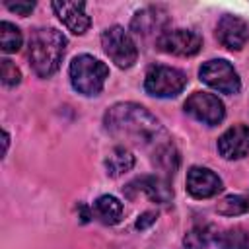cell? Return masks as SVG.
I'll list each match as a JSON object with an SVG mask.
<instances>
[{"label":"cell","instance_id":"obj_24","mask_svg":"<svg viewBox=\"0 0 249 249\" xmlns=\"http://www.w3.org/2000/svg\"><path fill=\"white\" fill-rule=\"evenodd\" d=\"M156 218H158L156 212H144L142 216H138V220H136V228H138V230H146L148 226H152V224L156 222Z\"/></svg>","mask_w":249,"mask_h":249},{"label":"cell","instance_id":"obj_5","mask_svg":"<svg viewBox=\"0 0 249 249\" xmlns=\"http://www.w3.org/2000/svg\"><path fill=\"white\" fill-rule=\"evenodd\" d=\"M101 47L119 68H130L138 58V47L132 35L121 25H111L101 33Z\"/></svg>","mask_w":249,"mask_h":249},{"label":"cell","instance_id":"obj_1","mask_svg":"<svg viewBox=\"0 0 249 249\" xmlns=\"http://www.w3.org/2000/svg\"><path fill=\"white\" fill-rule=\"evenodd\" d=\"M103 124L113 138L126 140L134 146L152 148V152L169 142V136L156 115L132 101L111 105L105 111Z\"/></svg>","mask_w":249,"mask_h":249},{"label":"cell","instance_id":"obj_20","mask_svg":"<svg viewBox=\"0 0 249 249\" xmlns=\"http://www.w3.org/2000/svg\"><path fill=\"white\" fill-rule=\"evenodd\" d=\"M216 212L222 216H241L249 212V198L241 195H228L216 204Z\"/></svg>","mask_w":249,"mask_h":249},{"label":"cell","instance_id":"obj_13","mask_svg":"<svg viewBox=\"0 0 249 249\" xmlns=\"http://www.w3.org/2000/svg\"><path fill=\"white\" fill-rule=\"evenodd\" d=\"M220 156L224 160H241L249 154V126L233 124L230 126L216 144Z\"/></svg>","mask_w":249,"mask_h":249},{"label":"cell","instance_id":"obj_10","mask_svg":"<svg viewBox=\"0 0 249 249\" xmlns=\"http://www.w3.org/2000/svg\"><path fill=\"white\" fill-rule=\"evenodd\" d=\"M124 195L128 198H136L138 195H146L152 202L167 204L173 198V189L169 187L167 179H163L160 175H142L124 187Z\"/></svg>","mask_w":249,"mask_h":249},{"label":"cell","instance_id":"obj_19","mask_svg":"<svg viewBox=\"0 0 249 249\" xmlns=\"http://www.w3.org/2000/svg\"><path fill=\"white\" fill-rule=\"evenodd\" d=\"M214 239H216L214 228L210 224H198V226H195L193 230L187 231V235L183 237V245L187 249H202Z\"/></svg>","mask_w":249,"mask_h":249},{"label":"cell","instance_id":"obj_12","mask_svg":"<svg viewBox=\"0 0 249 249\" xmlns=\"http://www.w3.org/2000/svg\"><path fill=\"white\" fill-rule=\"evenodd\" d=\"M216 39L230 51H241L249 39V25L233 14H224L216 25Z\"/></svg>","mask_w":249,"mask_h":249},{"label":"cell","instance_id":"obj_3","mask_svg":"<svg viewBox=\"0 0 249 249\" xmlns=\"http://www.w3.org/2000/svg\"><path fill=\"white\" fill-rule=\"evenodd\" d=\"M72 88L82 95H97L101 93L105 80L109 78V68L105 62L91 54H78L72 58L68 68Z\"/></svg>","mask_w":249,"mask_h":249},{"label":"cell","instance_id":"obj_21","mask_svg":"<svg viewBox=\"0 0 249 249\" xmlns=\"http://www.w3.org/2000/svg\"><path fill=\"white\" fill-rule=\"evenodd\" d=\"M21 43H23L21 31L10 21H2L0 23V45H2V51L4 53H18L21 49Z\"/></svg>","mask_w":249,"mask_h":249},{"label":"cell","instance_id":"obj_15","mask_svg":"<svg viewBox=\"0 0 249 249\" xmlns=\"http://www.w3.org/2000/svg\"><path fill=\"white\" fill-rule=\"evenodd\" d=\"M123 212H124L123 202L113 195H101L91 206V216H95L105 226L119 224L123 218Z\"/></svg>","mask_w":249,"mask_h":249},{"label":"cell","instance_id":"obj_9","mask_svg":"<svg viewBox=\"0 0 249 249\" xmlns=\"http://www.w3.org/2000/svg\"><path fill=\"white\" fill-rule=\"evenodd\" d=\"M156 47L173 56H195L202 47V37L191 29H167L156 41Z\"/></svg>","mask_w":249,"mask_h":249},{"label":"cell","instance_id":"obj_11","mask_svg":"<svg viewBox=\"0 0 249 249\" xmlns=\"http://www.w3.org/2000/svg\"><path fill=\"white\" fill-rule=\"evenodd\" d=\"M185 185H187V193L193 198H212L224 189L222 179L212 169L200 165H193L187 171Z\"/></svg>","mask_w":249,"mask_h":249},{"label":"cell","instance_id":"obj_18","mask_svg":"<svg viewBox=\"0 0 249 249\" xmlns=\"http://www.w3.org/2000/svg\"><path fill=\"white\" fill-rule=\"evenodd\" d=\"M214 241L218 249H249V230L241 226H233L216 233Z\"/></svg>","mask_w":249,"mask_h":249},{"label":"cell","instance_id":"obj_16","mask_svg":"<svg viewBox=\"0 0 249 249\" xmlns=\"http://www.w3.org/2000/svg\"><path fill=\"white\" fill-rule=\"evenodd\" d=\"M134 154L124 148V146H115L107 158H105V169H107V175L109 177H119V175H124L126 171H130L134 167Z\"/></svg>","mask_w":249,"mask_h":249},{"label":"cell","instance_id":"obj_8","mask_svg":"<svg viewBox=\"0 0 249 249\" xmlns=\"http://www.w3.org/2000/svg\"><path fill=\"white\" fill-rule=\"evenodd\" d=\"M167 12L160 6H148L134 14L130 21V31L140 39H160L167 29Z\"/></svg>","mask_w":249,"mask_h":249},{"label":"cell","instance_id":"obj_17","mask_svg":"<svg viewBox=\"0 0 249 249\" xmlns=\"http://www.w3.org/2000/svg\"><path fill=\"white\" fill-rule=\"evenodd\" d=\"M152 161H154V165H156L160 171H163V173L169 177V175H173V173L177 171V167H179V152H177V148L173 146V142L169 140L167 144H163V146H160L158 150L152 152Z\"/></svg>","mask_w":249,"mask_h":249},{"label":"cell","instance_id":"obj_14","mask_svg":"<svg viewBox=\"0 0 249 249\" xmlns=\"http://www.w3.org/2000/svg\"><path fill=\"white\" fill-rule=\"evenodd\" d=\"M56 18L76 35H84L89 25H91V19L89 16L86 14V4L84 2H66V0H60V2H53L51 4Z\"/></svg>","mask_w":249,"mask_h":249},{"label":"cell","instance_id":"obj_22","mask_svg":"<svg viewBox=\"0 0 249 249\" xmlns=\"http://www.w3.org/2000/svg\"><path fill=\"white\" fill-rule=\"evenodd\" d=\"M0 62H2V64H0L2 84H4L6 88H14V86H18V84L21 82V72H19V68H18L10 58H2Z\"/></svg>","mask_w":249,"mask_h":249},{"label":"cell","instance_id":"obj_6","mask_svg":"<svg viewBox=\"0 0 249 249\" xmlns=\"http://www.w3.org/2000/svg\"><path fill=\"white\" fill-rule=\"evenodd\" d=\"M198 76L206 86H210L220 93L233 95L239 93L241 89V80L237 70L224 58H212L202 62V66L198 68Z\"/></svg>","mask_w":249,"mask_h":249},{"label":"cell","instance_id":"obj_4","mask_svg":"<svg viewBox=\"0 0 249 249\" xmlns=\"http://www.w3.org/2000/svg\"><path fill=\"white\" fill-rule=\"evenodd\" d=\"M187 86V76L183 70L165 66V64H154L146 70L144 76V89L152 97H177Z\"/></svg>","mask_w":249,"mask_h":249},{"label":"cell","instance_id":"obj_7","mask_svg":"<svg viewBox=\"0 0 249 249\" xmlns=\"http://www.w3.org/2000/svg\"><path fill=\"white\" fill-rule=\"evenodd\" d=\"M183 107H185L187 115H191L195 121L208 124V126L220 124L226 117V107H224L222 99L214 93H208V91L191 93Z\"/></svg>","mask_w":249,"mask_h":249},{"label":"cell","instance_id":"obj_2","mask_svg":"<svg viewBox=\"0 0 249 249\" xmlns=\"http://www.w3.org/2000/svg\"><path fill=\"white\" fill-rule=\"evenodd\" d=\"M66 45L68 41L62 35V31L54 27H37L31 33L27 47V58L33 72L41 78L53 76L60 68Z\"/></svg>","mask_w":249,"mask_h":249},{"label":"cell","instance_id":"obj_23","mask_svg":"<svg viewBox=\"0 0 249 249\" xmlns=\"http://www.w3.org/2000/svg\"><path fill=\"white\" fill-rule=\"evenodd\" d=\"M4 6L18 16H29L35 8V2H6Z\"/></svg>","mask_w":249,"mask_h":249},{"label":"cell","instance_id":"obj_25","mask_svg":"<svg viewBox=\"0 0 249 249\" xmlns=\"http://www.w3.org/2000/svg\"><path fill=\"white\" fill-rule=\"evenodd\" d=\"M8 144H10V134L4 130V152L8 150Z\"/></svg>","mask_w":249,"mask_h":249}]
</instances>
